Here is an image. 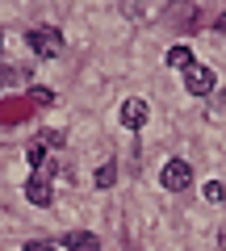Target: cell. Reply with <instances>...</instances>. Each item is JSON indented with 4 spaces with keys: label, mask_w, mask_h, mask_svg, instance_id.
<instances>
[{
    "label": "cell",
    "mask_w": 226,
    "mask_h": 251,
    "mask_svg": "<svg viewBox=\"0 0 226 251\" xmlns=\"http://www.w3.org/2000/svg\"><path fill=\"white\" fill-rule=\"evenodd\" d=\"M63 247L67 251H100V239L88 234V230H67L63 234Z\"/></svg>",
    "instance_id": "8992f818"
},
{
    "label": "cell",
    "mask_w": 226,
    "mask_h": 251,
    "mask_svg": "<svg viewBox=\"0 0 226 251\" xmlns=\"http://www.w3.org/2000/svg\"><path fill=\"white\" fill-rule=\"evenodd\" d=\"M201 197H205L209 205H222V201H226V188H222V180H209V184H201Z\"/></svg>",
    "instance_id": "ba28073f"
},
{
    "label": "cell",
    "mask_w": 226,
    "mask_h": 251,
    "mask_svg": "<svg viewBox=\"0 0 226 251\" xmlns=\"http://www.w3.org/2000/svg\"><path fill=\"white\" fill-rule=\"evenodd\" d=\"M218 29H226V13H222V17H218Z\"/></svg>",
    "instance_id": "7c38bea8"
},
{
    "label": "cell",
    "mask_w": 226,
    "mask_h": 251,
    "mask_svg": "<svg viewBox=\"0 0 226 251\" xmlns=\"http://www.w3.org/2000/svg\"><path fill=\"white\" fill-rule=\"evenodd\" d=\"M163 59H168V67H180V72H184V67H193V50H189V46H172Z\"/></svg>",
    "instance_id": "52a82bcc"
},
{
    "label": "cell",
    "mask_w": 226,
    "mask_h": 251,
    "mask_svg": "<svg viewBox=\"0 0 226 251\" xmlns=\"http://www.w3.org/2000/svg\"><path fill=\"white\" fill-rule=\"evenodd\" d=\"M113 180H118V163L109 159V163H100V168H97V188H109Z\"/></svg>",
    "instance_id": "9c48e42d"
},
{
    "label": "cell",
    "mask_w": 226,
    "mask_h": 251,
    "mask_svg": "<svg viewBox=\"0 0 226 251\" xmlns=\"http://www.w3.org/2000/svg\"><path fill=\"white\" fill-rule=\"evenodd\" d=\"M214 84H218L214 67H201V63L184 67V88H189L193 97H209V92H214Z\"/></svg>",
    "instance_id": "3957f363"
},
{
    "label": "cell",
    "mask_w": 226,
    "mask_h": 251,
    "mask_svg": "<svg viewBox=\"0 0 226 251\" xmlns=\"http://www.w3.org/2000/svg\"><path fill=\"white\" fill-rule=\"evenodd\" d=\"M25 201H29V205H50V201H54V193H50V168H42V172H34V176H29Z\"/></svg>",
    "instance_id": "277c9868"
},
{
    "label": "cell",
    "mask_w": 226,
    "mask_h": 251,
    "mask_svg": "<svg viewBox=\"0 0 226 251\" xmlns=\"http://www.w3.org/2000/svg\"><path fill=\"white\" fill-rule=\"evenodd\" d=\"M147 117H151V109H147L143 97H126L122 100V126H126V130H143Z\"/></svg>",
    "instance_id": "5b68a950"
},
{
    "label": "cell",
    "mask_w": 226,
    "mask_h": 251,
    "mask_svg": "<svg viewBox=\"0 0 226 251\" xmlns=\"http://www.w3.org/2000/svg\"><path fill=\"white\" fill-rule=\"evenodd\" d=\"M159 184L168 188V193H184V188L193 184V168L184 159H168L163 163V176H159Z\"/></svg>",
    "instance_id": "7a4b0ae2"
},
{
    "label": "cell",
    "mask_w": 226,
    "mask_h": 251,
    "mask_svg": "<svg viewBox=\"0 0 226 251\" xmlns=\"http://www.w3.org/2000/svg\"><path fill=\"white\" fill-rule=\"evenodd\" d=\"M25 42H29V50L34 54H42V59H54V54H63V34L54 25H34L25 34Z\"/></svg>",
    "instance_id": "6da1fadb"
},
{
    "label": "cell",
    "mask_w": 226,
    "mask_h": 251,
    "mask_svg": "<svg viewBox=\"0 0 226 251\" xmlns=\"http://www.w3.org/2000/svg\"><path fill=\"white\" fill-rule=\"evenodd\" d=\"M222 251H226V230H222Z\"/></svg>",
    "instance_id": "4fadbf2b"
},
{
    "label": "cell",
    "mask_w": 226,
    "mask_h": 251,
    "mask_svg": "<svg viewBox=\"0 0 226 251\" xmlns=\"http://www.w3.org/2000/svg\"><path fill=\"white\" fill-rule=\"evenodd\" d=\"M21 251H54V243H46V239H29Z\"/></svg>",
    "instance_id": "8fae6325"
},
{
    "label": "cell",
    "mask_w": 226,
    "mask_h": 251,
    "mask_svg": "<svg viewBox=\"0 0 226 251\" xmlns=\"http://www.w3.org/2000/svg\"><path fill=\"white\" fill-rule=\"evenodd\" d=\"M13 80H21V72H17V67H0V88H9Z\"/></svg>",
    "instance_id": "30bf717a"
}]
</instances>
